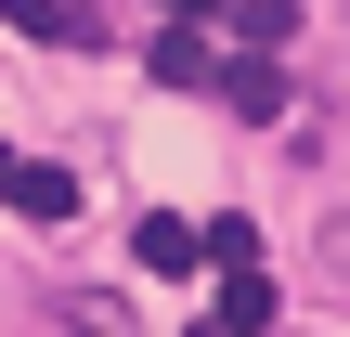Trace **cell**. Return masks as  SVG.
<instances>
[{
  "instance_id": "obj_7",
  "label": "cell",
  "mask_w": 350,
  "mask_h": 337,
  "mask_svg": "<svg viewBox=\"0 0 350 337\" xmlns=\"http://www.w3.org/2000/svg\"><path fill=\"white\" fill-rule=\"evenodd\" d=\"M130 260H143V273H195V221H143Z\"/></svg>"
},
{
  "instance_id": "obj_3",
  "label": "cell",
  "mask_w": 350,
  "mask_h": 337,
  "mask_svg": "<svg viewBox=\"0 0 350 337\" xmlns=\"http://www.w3.org/2000/svg\"><path fill=\"white\" fill-rule=\"evenodd\" d=\"M143 65H156L169 91H208V78H221V52H208V26H156V52H143Z\"/></svg>"
},
{
  "instance_id": "obj_2",
  "label": "cell",
  "mask_w": 350,
  "mask_h": 337,
  "mask_svg": "<svg viewBox=\"0 0 350 337\" xmlns=\"http://www.w3.org/2000/svg\"><path fill=\"white\" fill-rule=\"evenodd\" d=\"M0 26H26V39H52V52H91V39H104V13H78V0H0Z\"/></svg>"
},
{
  "instance_id": "obj_4",
  "label": "cell",
  "mask_w": 350,
  "mask_h": 337,
  "mask_svg": "<svg viewBox=\"0 0 350 337\" xmlns=\"http://www.w3.org/2000/svg\"><path fill=\"white\" fill-rule=\"evenodd\" d=\"M0 195H13V221H39V234H65V221H78V182H65V169H13Z\"/></svg>"
},
{
  "instance_id": "obj_6",
  "label": "cell",
  "mask_w": 350,
  "mask_h": 337,
  "mask_svg": "<svg viewBox=\"0 0 350 337\" xmlns=\"http://www.w3.org/2000/svg\"><path fill=\"white\" fill-rule=\"evenodd\" d=\"M221 13H234V39H247L260 65H273V52L299 39V0H221Z\"/></svg>"
},
{
  "instance_id": "obj_1",
  "label": "cell",
  "mask_w": 350,
  "mask_h": 337,
  "mask_svg": "<svg viewBox=\"0 0 350 337\" xmlns=\"http://www.w3.org/2000/svg\"><path fill=\"white\" fill-rule=\"evenodd\" d=\"M208 91H221V104H234L247 130H273V117H286V65H260V52H234V65H221Z\"/></svg>"
},
{
  "instance_id": "obj_5",
  "label": "cell",
  "mask_w": 350,
  "mask_h": 337,
  "mask_svg": "<svg viewBox=\"0 0 350 337\" xmlns=\"http://www.w3.org/2000/svg\"><path fill=\"white\" fill-rule=\"evenodd\" d=\"M273 312H286V299H273L260 273H221V312H208V337H260Z\"/></svg>"
},
{
  "instance_id": "obj_8",
  "label": "cell",
  "mask_w": 350,
  "mask_h": 337,
  "mask_svg": "<svg viewBox=\"0 0 350 337\" xmlns=\"http://www.w3.org/2000/svg\"><path fill=\"white\" fill-rule=\"evenodd\" d=\"M195 260H221V273H260V234H247V221H234V208H221V221H208V234H195Z\"/></svg>"
},
{
  "instance_id": "obj_10",
  "label": "cell",
  "mask_w": 350,
  "mask_h": 337,
  "mask_svg": "<svg viewBox=\"0 0 350 337\" xmlns=\"http://www.w3.org/2000/svg\"><path fill=\"white\" fill-rule=\"evenodd\" d=\"M0 182H13V143H0Z\"/></svg>"
},
{
  "instance_id": "obj_9",
  "label": "cell",
  "mask_w": 350,
  "mask_h": 337,
  "mask_svg": "<svg viewBox=\"0 0 350 337\" xmlns=\"http://www.w3.org/2000/svg\"><path fill=\"white\" fill-rule=\"evenodd\" d=\"M156 13H169V26H208V13H221V0H156Z\"/></svg>"
}]
</instances>
